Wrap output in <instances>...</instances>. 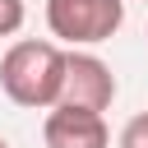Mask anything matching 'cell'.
<instances>
[{
	"mask_svg": "<svg viewBox=\"0 0 148 148\" xmlns=\"http://www.w3.org/2000/svg\"><path fill=\"white\" fill-rule=\"evenodd\" d=\"M143 42H148V37H143Z\"/></svg>",
	"mask_w": 148,
	"mask_h": 148,
	"instance_id": "cell-8",
	"label": "cell"
},
{
	"mask_svg": "<svg viewBox=\"0 0 148 148\" xmlns=\"http://www.w3.org/2000/svg\"><path fill=\"white\" fill-rule=\"evenodd\" d=\"M46 148H111V130L97 111H74V106H51L42 125Z\"/></svg>",
	"mask_w": 148,
	"mask_h": 148,
	"instance_id": "cell-4",
	"label": "cell"
},
{
	"mask_svg": "<svg viewBox=\"0 0 148 148\" xmlns=\"http://www.w3.org/2000/svg\"><path fill=\"white\" fill-rule=\"evenodd\" d=\"M0 148H9V143H5V139H0Z\"/></svg>",
	"mask_w": 148,
	"mask_h": 148,
	"instance_id": "cell-7",
	"label": "cell"
},
{
	"mask_svg": "<svg viewBox=\"0 0 148 148\" xmlns=\"http://www.w3.org/2000/svg\"><path fill=\"white\" fill-rule=\"evenodd\" d=\"M28 23V5L23 0H0V37H14Z\"/></svg>",
	"mask_w": 148,
	"mask_h": 148,
	"instance_id": "cell-5",
	"label": "cell"
},
{
	"mask_svg": "<svg viewBox=\"0 0 148 148\" xmlns=\"http://www.w3.org/2000/svg\"><path fill=\"white\" fill-rule=\"evenodd\" d=\"M125 23V0H46V28L65 46L111 42Z\"/></svg>",
	"mask_w": 148,
	"mask_h": 148,
	"instance_id": "cell-2",
	"label": "cell"
},
{
	"mask_svg": "<svg viewBox=\"0 0 148 148\" xmlns=\"http://www.w3.org/2000/svg\"><path fill=\"white\" fill-rule=\"evenodd\" d=\"M116 102V74L102 56L92 51H65V88H60V106L74 111H106Z\"/></svg>",
	"mask_w": 148,
	"mask_h": 148,
	"instance_id": "cell-3",
	"label": "cell"
},
{
	"mask_svg": "<svg viewBox=\"0 0 148 148\" xmlns=\"http://www.w3.org/2000/svg\"><path fill=\"white\" fill-rule=\"evenodd\" d=\"M0 88L14 106L28 111H51L60 106V88H65V51L56 42H37L23 37L0 56Z\"/></svg>",
	"mask_w": 148,
	"mask_h": 148,
	"instance_id": "cell-1",
	"label": "cell"
},
{
	"mask_svg": "<svg viewBox=\"0 0 148 148\" xmlns=\"http://www.w3.org/2000/svg\"><path fill=\"white\" fill-rule=\"evenodd\" d=\"M120 148H148V111L130 116L125 130H120Z\"/></svg>",
	"mask_w": 148,
	"mask_h": 148,
	"instance_id": "cell-6",
	"label": "cell"
}]
</instances>
